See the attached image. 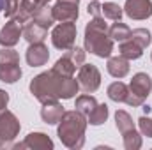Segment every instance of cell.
Returning a JSON list of instances; mask_svg holds the SVG:
<instances>
[{
	"label": "cell",
	"mask_w": 152,
	"mask_h": 150,
	"mask_svg": "<svg viewBox=\"0 0 152 150\" xmlns=\"http://www.w3.org/2000/svg\"><path fill=\"white\" fill-rule=\"evenodd\" d=\"M80 90L78 79L73 76H62L58 73L46 71L30 81V92L39 103H50L58 99H73Z\"/></svg>",
	"instance_id": "6da1fadb"
},
{
	"label": "cell",
	"mask_w": 152,
	"mask_h": 150,
	"mask_svg": "<svg viewBox=\"0 0 152 150\" xmlns=\"http://www.w3.org/2000/svg\"><path fill=\"white\" fill-rule=\"evenodd\" d=\"M85 129H87V117L75 110V111H64L57 134L62 141L71 150H78L85 145Z\"/></svg>",
	"instance_id": "7a4b0ae2"
},
{
	"label": "cell",
	"mask_w": 152,
	"mask_h": 150,
	"mask_svg": "<svg viewBox=\"0 0 152 150\" xmlns=\"http://www.w3.org/2000/svg\"><path fill=\"white\" fill-rule=\"evenodd\" d=\"M85 50L99 58H108L113 51V39L108 34V25L103 16L94 18L85 27Z\"/></svg>",
	"instance_id": "3957f363"
},
{
	"label": "cell",
	"mask_w": 152,
	"mask_h": 150,
	"mask_svg": "<svg viewBox=\"0 0 152 150\" xmlns=\"http://www.w3.org/2000/svg\"><path fill=\"white\" fill-rule=\"evenodd\" d=\"M115 125L122 134V141H124V149L126 150H138L142 147V136L136 131L131 115L124 110H117L115 113Z\"/></svg>",
	"instance_id": "277c9868"
},
{
	"label": "cell",
	"mask_w": 152,
	"mask_h": 150,
	"mask_svg": "<svg viewBox=\"0 0 152 150\" xmlns=\"http://www.w3.org/2000/svg\"><path fill=\"white\" fill-rule=\"evenodd\" d=\"M21 78L20 67V55L12 48L0 50V81L4 83H16Z\"/></svg>",
	"instance_id": "5b68a950"
},
{
	"label": "cell",
	"mask_w": 152,
	"mask_h": 150,
	"mask_svg": "<svg viewBox=\"0 0 152 150\" xmlns=\"http://www.w3.org/2000/svg\"><path fill=\"white\" fill-rule=\"evenodd\" d=\"M76 41V25L75 21H64L60 25H57L51 32V42L57 50L60 51H67L75 46Z\"/></svg>",
	"instance_id": "8992f818"
},
{
	"label": "cell",
	"mask_w": 152,
	"mask_h": 150,
	"mask_svg": "<svg viewBox=\"0 0 152 150\" xmlns=\"http://www.w3.org/2000/svg\"><path fill=\"white\" fill-rule=\"evenodd\" d=\"M78 85L85 94H92L101 85V73L94 64H83L78 71Z\"/></svg>",
	"instance_id": "52a82bcc"
},
{
	"label": "cell",
	"mask_w": 152,
	"mask_h": 150,
	"mask_svg": "<svg viewBox=\"0 0 152 150\" xmlns=\"http://www.w3.org/2000/svg\"><path fill=\"white\" fill-rule=\"evenodd\" d=\"M20 129H21V125L14 113H11L9 110L0 111V140L4 143L12 141L20 134Z\"/></svg>",
	"instance_id": "ba28073f"
},
{
	"label": "cell",
	"mask_w": 152,
	"mask_h": 150,
	"mask_svg": "<svg viewBox=\"0 0 152 150\" xmlns=\"http://www.w3.org/2000/svg\"><path fill=\"white\" fill-rule=\"evenodd\" d=\"M21 36H23V23H20L16 18H11L0 28V46L12 48L14 44H18Z\"/></svg>",
	"instance_id": "9c48e42d"
},
{
	"label": "cell",
	"mask_w": 152,
	"mask_h": 150,
	"mask_svg": "<svg viewBox=\"0 0 152 150\" xmlns=\"http://www.w3.org/2000/svg\"><path fill=\"white\" fill-rule=\"evenodd\" d=\"M124 12L131 20H147L152 16V2L151 0H126Z\"/></svg>",
	"instance_id": "30bf717a"
},
{
	"label": "cell",
	"mask_w": 152,
	"mask_h": 150,
	"mask_svg": "<svg viewBox=\"0 0 152 150\" xmlns=\"http://www.w3.org/2000/svg\"><path fill=\"white\" fill-rule=\"evenodd\" d=\"M78 5L75 2H66V0H57V4L51 7L53 11V16H55V21H76L80 12H78Z\"/></svg>",
	"instance_id": "8fae6325"
},
{
	"label": "cell",
	"mask_w": 152,
	"mask_h": 150,
	"mask_svg": "<svg viewBox=\"0 0 152 150\" xmlns=\"http://www.w3.org/2000/svg\"><path fill=\"white\" fill-rule=\"evenodd\" d=\"M14 149H32V150H51L53 149V141L48 134L44 133H30L21 143L14 145Z\"/></svg>",
	"instance_id": "7c38bea8"
},
{
	"label": "cell",
	"mask_w": 152,
	"mask_h": 150,
	"mask_svg": "<svg viewBox=\"0 0 152 150\" xmlns=\"http://www.w3.org/2000/svg\"><path fill=\"white\" fill-rule=\"evenodd\" d=\"M25 58H27V64L30 67H41V66H44L48 62L50 51H48V48L42 42H32L28 46V50H27Z\"/></svg>",
	"instance_id": "4fadbf2b"
},
{
	"label": "cell",
	"mask_w": 152,
	"mask_h": 150,
	"mask_svg": "<svg viewBox=\"0 0 152 150\" xmlns=\"http://www.w3.org/2000/svg\"><path fill=\"white\" fill-rule=\"evenodd\" d=\"M129 90H131L134 95H138V97H142V99H147L149 94L152 92L151 76L147 74V73H136V74L133 76L131 83H129Z\"/></svg>",
	"instance_id": "5bb4252c"
},
{
	"label": "cell",
	"mask_w": 152,
	"mask_h": 150,
	"mask_svg": "<svg viewBox=\"0 0 152 150\" xmlns=\"http://www.w3.org/2000/svg\"><path fill=\"white\" fill-rule=\"evenodd\" d=\"M42 5H46L42 0H20V4H18V12H16L14 18H16L20 23H27L28 20L34 18V14L37 12Z\"/></svg>",
	"instance_id": "9a60e30c"
},
{
	"label": "cell",
	"mask_w": 152,
	"mask_h": 150,
	"mask_svg": "<svg viewBox=\"0 0 152 150\" xmlns=\"http://www.w3.org/2000/svg\"><path fill=\"white\" fill-rule=\"evenodd\" d=\"M64 115V108L58 101H50V103H44L42 108H41V118L48 124V125H55L60 122Z\"/></svg>",
	"instance_id": "2e32d148"
},
{
	"label": "cell",
	"mask_w": 152,
	"mask_h": 150,
	"mask_svg": "<svg viewBox=\"0 0 152 150\" xmlns=\"http://www.w3.org/2000/svg\"><path fill=\"white\" fill-rule=\"evenodd\" d=\"M48 36V28H44L42 25H39L37 21L34 20H28L25 25H23V39L27 42H42Z\"/></svg>",
	"instance_id": "e0dca14e"
},
{
	"label": "cell",
	"mask_w": 152,
	"mask_h": 150,
	"mask_svg": "<svg viewBox=\"0 0 152 150\" xmlns=\"http://www.w3.org/2000/svg\"><path fill=\"white\" fill-rule=\"evenodd\" d=\"M106 69L108 73L113 76V78H124V76L129 74V60L124 58L122 55H117V57H108V64H106Z\"/></svg>",
	"instance_id": "ac0fdd59"
},
{
	"label": "cell",
	"mask_w": 152,
	"mask_h": 150,
	"mask_svg": "<svg viewBox=\"0 0 152 150\" xmlns=\"http://www.w3.org/2000/svg\"><path fill=\"white\" fill-rule=\"evenodd\" d=\"M118 51H120L118 55H122V57L127 58V60H136V58H140V57L143 55V48L138 46L131 37L127 39V41H124V42H120Z\"/></svg>",
	"instance_id": "d6986e66"
},
{
	"label": "cell",
	"mask_w": 152,
	"mask_h": 150,
	"mask_svg": "<svg viewBox=\"0 0 152 150\" xmlns=\"http://www.w3.org/2000/svg\"><path fill=\"white\" fill-rule=\"evenodd\" d=\"M129 94H131L129 87L126 83H122V81H113L108 87V97L112 101H115V103H126L127 97H129Z\"/></svg>",
	"instance_id": "ffe728a7"
},
{
	"label": "cell",
	"mask_w": 152,
	"mask_h": 150,
	"mask_svg": "<svg viewBox=\"0 0 152 150\" xmlns=\"http://www.w3.org/2000/svg\"><path fill=\"white\" fill-rule=\"evenodd\" d=\"M96 106H97V101H96V97L90 95V94H83V95H80V97L76 99V104H75L76 110L81 113V115H85V117H88L90 113L94 111Z\"/></svg>",
	"instance_id": "44dd1931"
},
{
	"label": "cell",
	"mask_w": 152,
	"mask_h": 150,
	"mask_svg": "<svg viewBox=\"0 0 152 150\" xmlns=\"http://www.w3.org/2000/svg\"><path fill=\"white\" fill-rule=\"evenodd\" d=\"M108 34H110V37L113 39V41L124 42V41H127V39L131 37V28H129L126 23L117 21V23H113V25L108 28Z\"/></svg>",
	"instance_id": "7402d4cb"
},
{
	"label": "cell",
	"mask_w": 152,
	"mask_h": 150,
	"mask_svg": "<svg viewBox=\"0 0 152 150\" xmlns=\"http://www.w3.org/2000/svg\"><path fill=\"white\" fill-rule=\"evenodd\" d=\"M34 21H37L39 25H42L44 28H50L53 23H55V16H53V11H51V7L46 4V5H42L41 9H39L37 12L34 14V18H32Z\"/></svg>",
	"instance_id": "603a6c76"
},
{
	"label": "cell",
	"mask_w": 152,
	"mask_h": 150,
	"mask_svg": "<svg viewBox=\"0 0 152 150\" xmlns=\"http://www.w3.org/2000/svg\"><path fill=\"white\" fill-rule=\"evenodd\" d=\"M106 118H108V106L106 104H97L94 108V111L87 117V124H90V125H101V124L106 122Z\"/></svg>",
	"instance_id": "cb8c5ba5"
},
{
	"label": "cell",
	"mask_w": 152,
	"mask_h": 150,
	"mask_svg": "<svg viewBox=\"0 0 152 150\" xmlns=\"http://www.w3.org/2000/svg\"><path fill=\"white\" fill-rule=\"evenodd\" d=\"M101 12H103V18L106 20H112V21H120L124 11L118 4H113V2H104L103 7H101Z\"/></svg>",
	"instance_id": "d4e9b609"
},
{
	"label": "cell",
	"mask_w": 152,
	"mask_h": 150,
	"mask_svg": "<svg viewBox=\"0 0 152 150\" xmlns=\"http://www.w3.org/2000/svg\"><path fill=\"white\" fill-rule=\"evenodd\" d=\"M76 67L75 64L71 62V58L69 57H62V58H58L57 62H55V66H53V71L55 73H58V74H62V76H73L76 73Z\"/></svg>",
	"instance_id": "484cf974"
},
{
	"label": "cell",
	"mask_w": 152,
	"mask_h": 150,
	"mask_svg": "<svg viewBox=\"0 0 152 150\" xmlns=\"http://www.w3.org/2000/svg\"><path fill=\"white\" fill-rule=\"evenodd\" d=\"M131 39L138 44V46H142L143 50L151 44V32L147 30V28H134V30H131Z\"/></svg>",
	"instance_id": "4316f807"
},
{
	"label": "cell",
	"mask_w": 152,
	"mask_h": 150,
	"mask_svg": "<svg viewBox=\"0 0 152 150\" xmlns=\"http://www.w3.org/2000/svg\"><path fill=\"white\" fill-rule=\"evenodd\" d=\"M64 55L71 58V62L75 64L78 69H80V67L85 64V51H83L81 48H78V46H73V48H71V50H67Z\"/></svg>",
	"instance_id": "83f0119b"
},
{
	"label": "cell",
	"mask_w": 152,
	"mask_h": 150,
	"mask_svg": "<svg viewBox=\"0 0 152 150\" xmlns=\"http://www.w3.org/2000/svg\"><path fill=\"white\" fill-rule=\"evenodd\" d=\"M138 127H140V134L152 138V118L151 117H140L138 118Z\"/></svg>",
	"instance_id": "f1b7e54d"
},
{
	"label": "cell",
	"mask_w": 152,
	"mask_h": 150,
	"mask_svg": "<svg viewBox=\"0 0 152 150\" xmlns=\"http://www.w3.org/2000/svg\"><path fill=\"white\" fill-rule=\"evenodd\" d=\"M18 4H20V0H5V9H4V12H5V18H14L16 16V12H18Z\"/></svg>",
	"instance_id": "f546056e"
},
{
	"label": "cell",
	"mask_w": 152,
	"mask_h": 150,
	"mask_svg": "<svg viewBox=\"0 0 152 150\" xmlns=\"http://www.w3.org/2000/svg\"><path fill=\"white\" fill-rule=\"evenodd\" d=\"M101 7H103V4H99L97 0H92V2L88 4V7H87V12H88L92 18L103 16V12H101Z\"/></svg>",
	"instance_id": "4dcf8cb0"
},
{
	"label": "cell",
	"mask_w": 152,
	"mask_h": 150,
	"mask_svg": "<svg viewBox=\"0 0 152 150\" xmlns=\"http://www.w3.org/2000/svg\"><path fill=\"white\" fill-rule=\"evenodd\" d=\"M7 104H9V94L0 88V111H4L7 108Z\"/></svg>",
	"instance_id": "1f68e13d"
},
{
	"label": "cell",
	"mask_w": 152,
	"mask_h": 150,
	"mask_svg": "<svg viewBox=\"0 0 152 150\" xmlns=\"http://www.w3.org/2000/svg\"><path fill=\"white\" fill-rule=\"evenodd\" d=\"M5 9V0H0V12Z\"/></svg>",
	"instance_id": "d6a6232c"
},
{
	"label": "cell",
	"mask_w": 152,
	"mask_h": 150,
	"mask_svg": "<svg viewBox=\"0 0 152 150\" xmlns=\"http://www.w3.org/2000/svg\"><path fill=\"white\" fill-rule=\"evenodd\" d=\"M66 2H75V4H80V0H66Z\"/></svg>",
	"instance_id": "836d02e7"
},
{
	"label": "cell",
	"mask_w": 152,
	"mask_h": 150,
	"mask_svg": "<svg viewBox=\"0 0 152 150\" xmlns=\"http://www.w3.org/2000/svg\"><path fill=\"white\" fill-rule=\"evenodd\" d=\"M42 2H44V4H50V2H51V0H42Z\"/></svg>",
	"instance_id": "e575fe53"
},
{
	"label": "cell",
	"mask_w": 152,
	"mask_h": 150,
	"mask_svg": "<svg viewBox=\"0 0 152 150\" xmlns=\"http://www.w3.org/2000/svg\"><path fill=\"white\" fill-rule=\"evenodd\" d=\"M2 145H4V141H2V140H0V147H2Z\"/></svg>",
	"instance_id": "d590c367"
}]
</instances>
